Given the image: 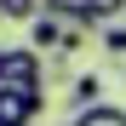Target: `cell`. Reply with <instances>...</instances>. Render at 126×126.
Masks as SVG:
<instances>
[{
    "label": "cell",
    "mask_w": 126,
    "mask_h": 126,
    "mask_svg": "<svg viewBox=\"0 0 126 126\" xmlns=\"http://www.w3.org/2000/svg\"><path fill=\"white\" fill-rule=\"evenodd\" d=\"M0 86L40 92V52H34V46H17V52H6V46H0Z\"/></svg>",
    "instance_id": "cell-1"
},
{
    "label": "cell",
    "mask_w": 126,
    "mask_h": 126,
    "mask_svg": "<svg viewBox=\"0 0 126 126\" xmlns=\"http://www.w3.org/2000/svg\"><path fill=\"white\" fill-rule=\"evenodd\" d=\"M40 115V92H17V86H0V126H29Z\"/></svg>",
    "instance_id": "cell-2"
},
{
    "label": "cell",
    "mask_w": 126,
    "mask_h": 126,
    "mask_svg": "<svg viewBox=\"0 0 126 126\" xmlns=\"http://www.w3.org/2000/svg\"><path fill=\"white\" fill-rule=\"evenodd\" d=\"M46 17H57V23H75V29H103L97 0H46Z\"/></svg>",
    "instance_id": "cell-3"
},
{
    "label": "cell",
    "mask_w": 126,
    "mask_h": 126,
    "mask_svg": "<svg viewBox=\"0 0 126 126\" xmlns=\"http://www.w3.org/2000/svg\"><path fill=\"white\" fill-rule=\"evenodd\" d=\"M75 126H126V109L120 103H92V109H80Z\"/></svg>",
    "instance_id": "cell-4"
},
{
    "label": "cell",
    "mask_w": 126,
    "mask_h": 126,
    "mask_svg": "<svg viewBox=\"0 0 126 126\" xmlns=\"http://www.w3.org/2000/svg\"><path fill=\"white\" fill-rule=\"evenodd\" d=\"M57 40H63V23H57V17H34V34H29V46H34V52H52Z\"/></svg>",
    "instance_id": "cell-5"
},
{
    "label": "cell",
    "mask_w": 126,
    "mask_h": 126,
    "mask_svg": "<svg viewBox=\"0 0 126 126\" xmlns=\"http://www.w3.org/2000/svg\"><path fill=\"white\" fill-rule=\"evenodd\" d=\"M97 92H103V80H97V75H80V80H75V97L86 103V109L97 103Z\"/></svg>",
    "instance_id": "cell-6"
},
{
    "label": "cell",
    "mask_w": 126,
    "mask_h": 126,
    "mask_svg": "<svg viewBox=\"0 0 126 126\" xmlns=\"http://www.w3.org/2000/svg\"><path fill=\"white\" fill-rule=\"evenodd\" d=\"M40 0H0V17H34Z\"/></svg>",
    "instance_id": "cell-7"
},
{
    "label": "cell",
    "mask_w": 126,
    "mask_h": 126,
    "mask_svg": "<svg viewBox=\"0 0 126 126\" xmlns=\"http://www.w3.org/2000/svg\"><path fill=\"white\" fill-rule=\"evenodd\" d=\"M103 52H120L126 57V23H109V29H103Z\"/></svg>",
    "instance_id": "cell-8"
},
{
    "label": "cell",
    "mask_w": 126,
    "mask_h": 126,
    "mask_svg": "<svg viewBox=\"0 0 126 126\" xmlns=\"http://www.w3.org/2000/svg\"><path fill=\"white\" fill-rule=\"evenodd\" d=\"M75 46H80V29H75V23H63V40H57V52H75Z\"/></svg>",
    "instance_id": "cell-9"
}]
</instances>
